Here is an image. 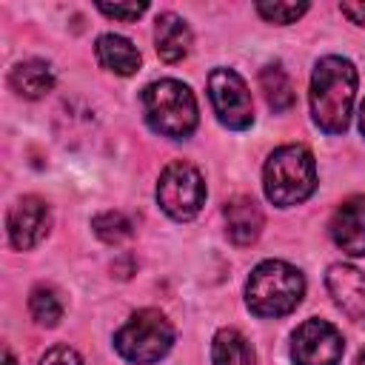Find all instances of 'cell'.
Returning a JSON list of instances; mask_svg holds the SVG:
<instances>
[{
    "mask_svg": "<svg viewBox=\"0 0 365 365\" xmlns=\"http://www.w3.org/2000/svg\"><path fill=\"white\" fill-rule=\"evenodd\" d=\"M356 94V68L351 60L328 54L311 77V114L325 134H342L351 123Z\"/></svg>",
    "mask_w": 365,
    "mask_h": 365,
    "instance_id": "cell-1",
    "label": "cell"
},
{
    "mask_svg": "<svg viewBox=\"0 0 365 365\" xmlns=\"http://www.w3.org/2000/svg\"><path fill=\"white\" fill-rule=\"evenodd\" d=\"M262 185L265 197L279 208L305 202L317 188L314 154L305 145H279L265 163Z\"/></svg>",
    "mask_w": 365,
    "mask_h": 365,
    "instance_id": "cell-2",
    "label": "cell"
},
{
    "mask_svg": "<svg viewBox=\"0 0 365 365\" xmlns=\"http://www.w3.org/2000/svg\"><path fill=\"white\" fill-rule=\"evenodd\" d=\"M302 274L282 259L259 262L245 285V302L257 317H285L302 302Z\"/></svg>",
    "mask_w": 365,
    "mask_h": 365,
    "instance_id": "cell-3",
    "label": "cell"
},
{
    "mask_svg": "<svg viewBox=\"0 0 365 365\" xmlns=\"http://www.w3.org/2000/svg\"><path fill=\"white\" fill-rule=\"evenodd\" d=\"M143 114L157 134L171 140H185L197 128V100L180 80H157L145 86Z\"/></svg>",
    "mask_w": 365,
    "mask_h": 365,
    "instance_id": "cell-4",
    "label": "cell"
},
{
    "mask_svg": "<svg viewBox=\"0 0 365 365\" xmlns=\"http://www.w3.org/2000/svg\"><path fill=\"white\" fill-rule=\"evenodd\" d=\"M174 345V328L165 319V314L154 308L137 311L117 334H114V348L125 362L134 365H151L160 362Z\"/></svg>",
    "mask_w": 365,
    "mask_h": 365,
    "instance_id": "cell-5",
    "label": "cell"
},
{
    "mask_svg": "<svg viewBox=\"0 0 365 365\" xmlns=\"http://www.w3.org/2000/svg\"><path fill=\"white\" fill-rule=\"evenodd\" d=\"M157 202L177 222L197 217L202 202H205L202 174L191 163H182V160L168 163L160 174V182H157Z\"/></svg>",
    "mask_w": 365,
    "mask_h": 365,
    "instance_id": "cell-6",
    "label": "cell"
},
{
    "mask_svg": "<svg viewBox=\"0 0 365 365\" xmlns=\"http://www.w3.org/2000/svg\"><path fill=\"white\" fill-rule=\"evenodd\" d=\"M208 97L222 125L242 131L254 123V103L245 80L234 68H214L208 74Z\"/></svg>",
    "mask_w": 365,
    "mask_h": 365,
    "instance_id": "cell-7",
    "label": "cell"
},
{
    "mask_svg": "<svg viewBox=\"0 0 365 365\" xmlns=\"http://www.w3.org/2000/svg\"><path fill=\"white\" fill-rule=\"evenodd\" d=\"M345 354L342 334L325 319H305L291 339L294 365H339Z\"/></svg>",
    "mask_w": 365,
    "mask_h": 365,
    "instance_id": "cell-8",
    "label": "cell"
},
{
    "mask_svg": "<svg viewBox=\"0 0 365 365\" xmlns=\"http://www.w3.org/2000/svg\"><path fill=\"white\" fill-rule=\"evenodd\" d=\"M51 225V211L40 197H23L9 211V240L17 251L34 248Z\"/></svg>",
    "mask_w": 365,
    "mask_h": 365,
    "instance_id": "cell-9",
    "label": "cell"
},
{
    "mask_svg": "<svg viewBox=\"0 0 365 365\" xmlns=\"http://www.w3.org/2000/svg\"><path fill=\"white\" fill-rule=\"evenodd\" d=\"M325 285L334 297V302L354 319L365 325V274L356 265L336 262L325 274Z\"/></svg>",
    "mask_w": 365,
    "mask_h": 365,
    "instance_id": "cell-10",
    "label": "cell"
},
{
    "mask_svg": "<svg viewBox=\"0 0 365 365\" xmlns=\"http://www.w3.org/2000/svg\"><path fill=\"white\" fill-rule=\"evenodd\" d=\"M331 237L345 254L365 257V197H348L339 202L331 217Z\"/></svg>",
    "mask_w": 365,
    "mask_h": 365,
    "instance_id": "cell-11",
    "label": "cell"
},
{
    "mask_svg": "<svg viewBox=\"0 0 365 365\" xmlns=\"http://www.w3.org/2000/svg\"><path fill=\"white\" fill-rule=\"evenodd\" d=\"M154 43H157V54L165 63H180L188 48H191V29L188 23L174 14V11H163L157 17V29H154Z\"/></svg>",
    "mask_w": 365,
    "mask_h": 365,
    "instance_id": "cell-12",
    "label": "cell"
},
{
    "mask_svg": "<svg viewBox=\"0 0 365 365\" xmlns=\"http://www.w3.org/2000/svg\"><path fill=\"white\" fill-rule=\"evenodd\" d=\"M225 228L228 237L237 245H251L257 242L259 231H262V214L257 208V202L251 197H234L225 202Z\"/></svg>",
    "mask_w": 365,
    "mask_h": 365,
    "instance_id": "cell-13",
    "label": "cell"
},
{
    "mask_svg": "<svg viewBox=\"0 0 365 365\" xmlns=\"http://www.w3.org/2000/svg\"><path fill=\"white\" fill-rule=\"evenodd\" d=\"M94 51H97L100 66L114 71V74L128 77V74H134L140 68V51L134 48L131 40H125L120 34H100Z\"/></svg>",
    "mask_w": 365,
    "mask_h": 365,
    "instance_id": "cell-14",
    "label": "cell"
},
{
    "mask_svg": "<svg viewBox=\"0 0 365 365\" xmlns=\"http://www.w3.org/2000/svg\"><path fill=\"white\" fill-rule=\"evenodd\" d=\"M9 86H11L20 97H26V100H37V97H43V94L51 91V86H54V71H51V66H48L46 60H23V63H17V66L11 68Z\"/></svg>",
    "mask_w": 365,
    "mask_h": 365,
    "instance_id": "cell-15",
    "label": "cell"
},
{
    "mask_svg": "<svg viewBox=\"0 0 365 365\" xmlns=\"http://www.w3.org/2000/svg\"><path fill=\"white\" fill-rule=\"evenodd\" d=\"M211 362L214 365H257L251 342L237 328H220L211 342Z\"/></svg>",
    "mask_w": 365,
    "mask_h": 365,
    "instance_id": "cell-16",
    "label": "cell"
},
{
    "mask_svg": "<svg viewBox=\"0 0 365 365\" xmlns=\"http://www.w3.org/2000/svg\"><path fill=\"white\" fill-rule=\"evenodd\" d=\"M259 88L274 111H288L294 106V86L282 71V66H265L259 71Z\"/></svg>",
    "mask_w": 365,
    "mask_h": 365,
    "instance_id": "cell-17",
    "label": "cell"
},
{
    "mask_svg": "<svg viewBox=\"0 0 365 365\" xmlns=\"http://www.w3.org/2000/svg\"><path fill=\"white\" fill-rule=\"evenodd\" d=\"M29 311L34 317L37 325H46V328H54L63 317V302L57 297V291L51 285H37L29 297Z\"/></svg>",
    "mask_w": 365,
    "mask_h": 365,
    "instance_id": "cell-18",
    "label": "cell"
},
{
    "mask_svg": "<svg viewBox=\"0 0 365 365\" xmlns=\"http://www.w3.org/2000/svg\"><path fill=\"white\" fill-rule=\"evenodd\" d=\"M91 228H94V234H97L103 242H108V245H117V242H123V240L131 237V222H128V217L120 214V211H103V214H97V217L91 220Z\"/></svg>",
    "mask_w": 365,
    "mask_h": 365,
    "instance_id": "cell-19",
    "label": "cell"
},
{
    "mask_svg": "<svg viewBox=\"0 0 365 365\" xmlns=\"http://www.w3.org/2000/svg\"><path fill=\"white\" fill-rule=\"evenodd\" d=\"M257 11L268 23L288 26V23H297L308 11V3H257Z\"/></svg>",
    "mask_w": 365,
    "mask_h": 365,
    "instance_id": "cell-20",
    "label": "cell"
},
{
    "mask_svg": "<svg viewBox=\"0 0 365 365\" xmlns=\"http://www.w3.org/2000/svg\"><path fill=\"white\" fill-rule=\"evenodd\" d=\"M97 9L106 14V17H114V20H125V23H131V20H137L148 6L145 3H97Z\"/></svg>",
    "mask_w": 365,
    "mask_h": 365,
    "instance_id": "cell-21",
    "label": "cell"
},
{
    "mask_svg": "<svg viewBox=\"0 0 365 365\" xmlns=\"http://www.w3.org/2000/svg\"><path fill=\"white\" fill-rule=\"evenodd\" d=\"M37 365H83V359H80V354H77L74 348H68V345H54V348H48V351L37 359Z\"/></svg>",
    "mask_w": 365,
    "mask_h": 365,
    "instance_id": "cell-22",
    "label": "cell"
},
{
    "mask_svg": "<svg viewBox=\"0 0 365 365\" xmlns=\"http://www.w3.org/2000/svg\"><path fill=\"white\" fill-rule=\"evenodd\" d=\"M339 11H342L351 23L365 26V3H342V6H339Z\"/></svg>",
    "mask_w": 365,
    "mask_h": 365,
    "instance_id": "cell-23",
    "label": "cell"
},
{
    "mask_svg": "<svg viewBox=\"0 0 365 365\" xmlns=\"http://www.w3.org/2000/svg\"><path fill=\"white\" fill-rule=\"evenodd\" d=\"M359 131H362V137H365V100H362V106H359Z\"/></svg>",
    "mask_w": 365,
    "mask_h": 365,
    "instance_id": "cell-24",
    "label": "cell"
},
{
    "mask_svg": "<svg viewBox=\"0 0 365 365\" xmlns=\"http://www.w3.org/2000/svg\"><path fill=\"white\" fill-rule=\"evenodd\" d=\"M3 359H6V365H17V362H14V356H11V351H9V348H6V351H3Z\"/></svg>",
    "mask_w": 365,
    "mask_h": 365,
    "instance_id": "cell-25",
    "label": "cell"
},
{
    "mask_svg": "<svg viewBox=\"0 0 365 365\" xmlns=\"http://www.w3.org/2000/svg\"><path fill=\"white\" fill-rule=\"evenodd\" d=\"M354 365H365V348L359 351V356H356V362H354Z\"/></svg>",
    "mask_w": 365,
    "mask_h": 365,
    "instance_id": "cell-26",
    "label": "cell"
}]
</instances>
